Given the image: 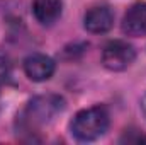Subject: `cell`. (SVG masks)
<instances>
[{
  "mask_svg": "<svg viewBox=\"0 0 146 145\" xmlns=\"http://www.w3.org/2000/svg\"><path fill=\"white\" fill-rule=\"evenodd\" d=\"M65 99L58 94H44L36 96L27 103L24 111L17 116L21 132H37L41 126H48L54 121V118L63 113Z\"/></svg>",
  "mask_w": 146,
  "mask_h": 145,
  "instance_id": "6da1fadb",
  "label": "cell"
},
{
  "mask_svg": "<svg viewBox=\"0 0 146 145\" xmlns=\"http://www.w3.org/2000/svg\"><path fill=\"white\" fill-rule=\"evenodd\" d=\"M110 118L109 111L104 106H92V108L78 111L70 121V132L78 142H92L100 138L109 128Z\"/></svg>",
  "mask_w": 146,
  "mask_h": 145,
  "instance_id": "7a4b0ae2",
  "label": "cell"
},
{
  "mask_svg": "<svg viewBox=\"0 0 146 145\" xmlns=\"http://www.w3.org/2000/svg\"><path fill=\"white\" fill-rule=\"evenodd\" d=\"M136 60V50L133 44L122 39L109 41L102 50V65L110 72H122Z\"/></svg>",
  "mask_w": 146,
  "mask_h": 145,
  "instance_id": "3957f363",
  "label": "cell"
},
{
  "mask_svg": "<svg viewBox=\"0 0 146 145\" xmlns=\"http://www.w3.org/2000/svg\"><path fill=\"white\" fill-rule=\"evenodd\" d=\"M83 26L92 34H104L114 26V12L107 5L90 7L83 15Z\"/></svg>",
  "mask_w": 146,
  "mask_h": 145,
  "instance_id": "277c9868",
  "label": "cell"
},
{
  "mask_svg": "<svg viewBox=\"0 0 146 145\" xmlns=\"http://www.w3.org/2000/svg\"><path fill=\"white\" fill-rule=\"evenodd\" d=\"M56 70V63L53 58L42 53L29 55L24 60V72L33 82H46L53 77Z\"/></svg>",
  "mask_w": 146,
  "mask_h": 145,
  "instance_id": "5b68a950",
  "label": "cell"
},
{
  "mask_svg": "<svg viewBox=\"0 0 146 145\" xmlns=\"http://www.w3.org/2000/svg\"><path fill=\"white\" fill-rule=\"evenodd\" d=\"M122 33L131 38L146 36V2H138L122 17Z\"/></svg>",
  "mask_w": 146,
  "mask_h": 145,
  "instance_id": "8992f818",
  "label": "cell"
},
{
  "mask_svg": "<svg viewBox=\"0 0 146 145\" xmlns=\"http://www.w3.org/2000/svg\"><path fill=\"white\" fill-rule=\"evenodd\" d=\"M63 10V0H34L33 2V14L37 22L49 26L53 24Z\"/></svg>",
  "mask_w": 146,
  "mask_h": 145,
  "instance_id": "52a82bcc",
  "label": "cell"
},
{
  "mask_svg": "<svg viewBox=\"0 0 146 145\" xmlns=\"http://www.w3.org/2000/svg\"><path fill=\"white\" fill-rule=\"evenodd\" d=\"M121 142H127V144H141V142H146V137L143 135V133H139L138 130H136V135H133V130H129V132L124 133V137L121 138Z\"/></svg>",
  "mask_w": 146,
  "mask_h": 145,
  "instance_id": "ba28073f",
  "label": "cell"
},
{
  "mask_svg": "<svg viewBox=\"0 0 146 145\" xmlns=\"http://www.w3.org/2000/svg\"><path fill=\"white\" fill-rule=\"evenodd\" d=\"M9 72H10V65H9V60L5 56L0 55V84L9 77Z\"/></svg>",
  "mask_w": 146,
  "mask_h": 145,
  "instance_id": "9c48e42d",
  "label": "cell"
},
{
  "mask_svg": "<svg viewBox=\"0 0 146 145\" xmlns=\"http://www.w3.org/2000/svg\"><path fill=\"white\" fill-rule=\"evenodd\" d=\"M141 111H143V114L146 116V94L141 97Z\"/></svg>",
  "mask_w": 146,
  "mask_h": 145,
  "instance_id": "30bf717a",
  "label": "cell"
}]
</instances>
